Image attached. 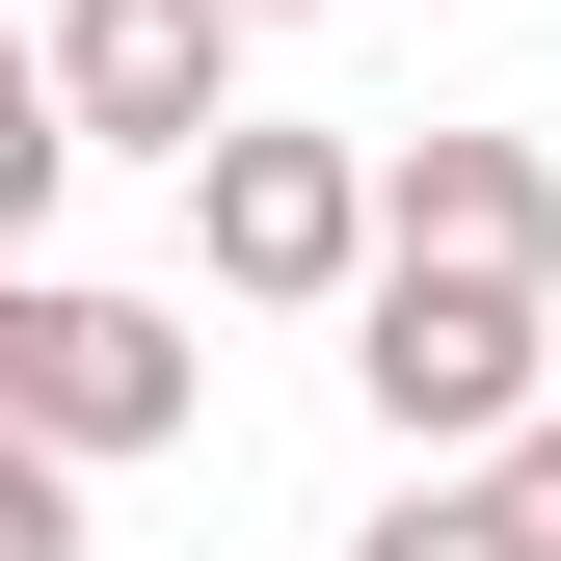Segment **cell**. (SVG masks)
Segmentation results:
<instances>
[{
	"mask_svg": "<svg viewBox=\"0 0 561 561\" xmlns=\"http://www.w3.org/2000/svg\"><path fill=\"white\" fill-rule=\"evenodd\" d=\"M347 561H561V508H535V455H428Z\"/></svg>",
	"mask_w": 561,
	"mask_h": 561,
	"instance_id": "obj_6",
	"label": "cell"
},
{
	"mask_svg": "<svg viewBox=\"0 0 561 561\" xmlns=\"http://www.w3.org/2000/svg\"><path fill=\"white\" fill-rule=\"evenodd\" d=\"M508 455H535V508H561V401H535V428H508Z\"/></svg>",
	"mask_w": 561,
	"mask_h": 561,
	"instance_id": "obj_8",
	"label": "cell"
},
{
	"mask_svg": "<svg viewBox=\"0 0 561 561\" xmlns=\"http://www.w3.org/2000/svg\"><path fill=\"white\" fill-rule=\"evenodd\" d=\"M187 241H215V295H267V321L375 295V134H215V161H187Z\"/></svg>",
	"mask_w": 561,
	"mask_h": 561,
	"instance_id": "obj_2",
	"label": "cell"
},
{
	"mask_svg": "<svg viewBox=\"0 0 561 561\" xmlns=\"http://www.w3.org/2000/svg\"><path fill=\"white\" fill-rule=\"evenodd\" d=\"M241 27H321V0H241Z\"/></svg>",
	"mask_w": 561,
	"mask_h": 561,
	"instance_id": "obj_9",
	"label": "cell"
},
{
	"mask_svg": "<svg viewBox=\"0 0 561 561\" xmlns=\"http://www.w3.org/2000/svg\"><path fill=\"white\" fill-rule=\"evenodd\" d=\"M347 375H375V428H401V455H508L535 401H561L535 267H428V241H375V295H347Z\"/></svg>",
	"mask_w": 561,
	"mask_h": 561,
	"instance_id": "obj_1",
	"label": "cell"
},
{
	"mask_svg": "<svg viewBox=\"0 0 561 561\" xmlns=\"http://www.w3.org/2000/svg\"><path fill=\"white\" fill-rule=\"evenodd\" d=\"M375 241L535 267V295H561V161H535V134H375Z\"/></svg>",
	"mask_w": 561,
	"mask_h": 561,
	"instance_id": "obj_5",
	"label": "cell"
},
{
	"mask_svg": "<svg viewBox=\"0 0 561 561\" xmlns=\"http://www.w3.org/2000/svg\"><path fill=\"white\" fill-rule=\"evenodd\" d=\"M54 481H81V455H27V481H0V561H81V508H54Z\"/></svg>",
	"mask_w": 561,
	"mask_h": 561,
	"instance_id": "obj_7",
	"label": "cell"
},
{
	"mask_svg": "<svg viewBox=\"0 0 561 561\" xmlns=\"http://www.w3.org/2000/svg\"><path fill=\"white\" fill-rule=\"evenodd\" d=\"M54 134L81 161H215L241 134V0H54Z\"/></svg>",
	"mask_w": 561,
	"mask_h": 561,
	"instance_id": "obj_3",
	"label": "cell"
},
{
	"mask_svg": "<svg viewBox=\"0 0 561 561\" xmlns=\"http://www.w3.org/2000/svg\"><path fill=\"white\" fill-rule=\"evenodd\" d=\"M0 401H27V455H161V428H187V321L27 267V295H0Z\"/></svg>",
	"mask_w": 561,
	"mask_h": 561,
	"instance_id": "obj_4",
	"label": "cell"
}]
</instances>
